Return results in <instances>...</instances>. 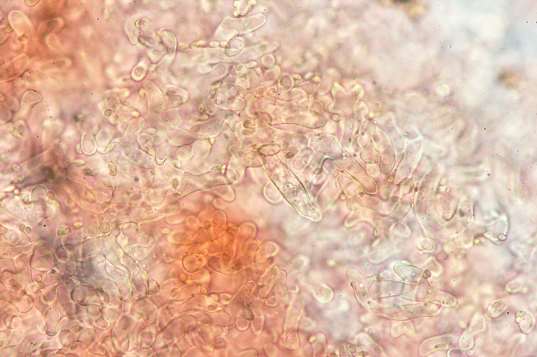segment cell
Instances as JSON below:
<instances>
[{
	"label": "cell",
	"instance_id": "1",
	"mask_svg": "<svg viewBox=\"0 0 537 357\" xmlns=\"http://www.w3.org/2000/svg\"><path fill=\"white\" fill-rule=\"evenodd\" d=\"M418 295L420 299L445 307H454L457 304V300L452 294L433 288L427 283L420 286Z\"/></svg>",
	"mask_w": 537,
	"mask_h": 357
},
{
	"label": "cell",
	"instance_id": "2",
	"mask_svg": "<svg viewBox=\"0 0 537 357\" xmlns=\"http://www.w3.org/2000/svg\"><path fill=\"white\" fill-rule=\"evenodd\" d=\"M455 341V337L450 335L427 339L420 346V354L424 356L436 351L447 350L453 346Z\"/></svg>",
	"mask_w": 537,
	"mask_h": 357
},
{
	"label": "cell",
	"instance_id": "3",
	"mask_svg": "<svg viewBox=\"0 0 537 357\" xmlns=\"http://www.w3.org/2000/svg\"><path fill=\"white\" fill-rule=\"evenodd\" d=\"M485 328V320L481 318L464 333L459 340V346L463 350H470L474 345V336L483 331Z\"/></svg>",
	"mask_w": 537,
	"mask_h": 357
},
{
	"label": "cell",
	"instance_id": "4",
	"mask_svg": "<svg viewBox=\"0 0 537 357\" xmlns=\"http://www.w3.org/2000/svg\"><path fill=\"white\" fill-rule=\"evenodd\" d=\"M515 321L519 324L521 331L524 333H530L534 329L535 318L530 312L526 310L518 312L515 315Z\"/></svg>",
	"mask_w": 537,
	"mask_h": 357
},
{
	"label": "cell",
	"instance_id": "5",
	"mask_svg": "<svg viewBox=\"0 0 537 357\" xmlns=\"http://www.w3.org/2000/svg\"><path fill=\"white\" fill-rule=\"evenodd\" d=\"M508 304L502 299L494 300L490 304L487 309L488 315L492 318L500 316L507 309Z\"/></svg>",
	"mask_w": 537,
	"mask_h": 357
},
{
	"label": "cell",
	"instance_id": "6",
	"mask_svg": "<svg viewBox=\"0 0 537 357\" xmlns=\"http://www.w3.org/2000/svg\"><path fill=\"white\" fill-rule=\"evenodd\" d=\"M200 125H196V126H193L191 129V131L193 132V133H197V132L199 131L200 130Z\"/></svg>",
	"mask_w": 537,
	"mask_h": 357
},
{
	"label": "cell",
	"instance_id": "7",
	"mask_svg": "<svg viewBox=\"0 0 537 357\" xmlns=\"http://www.w3.org/2000/svg\"><path fill=\"white\" fill-rule=\"evenodd\" d=\"M199 62H204L207 60V58L205 57H200L198 59Z\"/></svg>",
	"mask_w": 537,
	"mask_h": 357
},
{
	"label": "cell",
	"instance_id": "8",
	"mask_svg": "<svg viewBox=\"0 0 537 357\" xmlns=\"http://www.w3.org/2000/svg\"><path fill=\"white\" fill-rule=\"evenodd\" d=\"M122 145L124 147H130V146H131L130 144L129 143H127V142H124V143H122Z\"/></svg>",
	"mask_w": 537,
	"mask_h": 357
}]
</instances>
